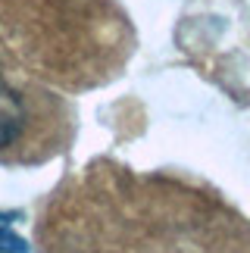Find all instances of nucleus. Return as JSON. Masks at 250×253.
<instances>
[{"mask_svg":"<svg viewBox=\"0 0 250 253\" xmlns=\"http://www.w3.org/2000/svg\"><path fill=\"white\" fill-rule=\"evenodd\" d=\"M25 119H28L25 100L6 82H0V150L19 141V134L25 128Z\"/></svg>","mask_w":250,"mask_h":253,"instance_id":"f257e3e1","label":"nucleus"},{"mask_svg":"<svg viewBox=\"0 0 250 253\" xmlns=\"http://www.w3.org/2000/svg\"><path fill=\"white\" fill-rule=\"evenodd\" d=\"M0 253H28V244L13 228V216H3V212H0Z\"/></svg>","mask_w":250,"mask_h":253,"instance_id":"f03ea898","label":"nucleus"}]
</instances>
